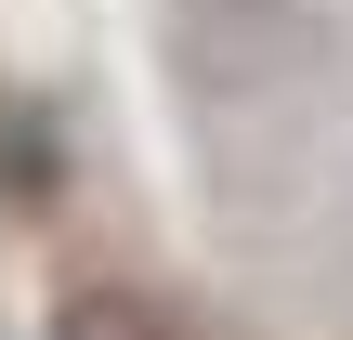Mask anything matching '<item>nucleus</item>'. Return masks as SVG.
<instances>
[{"mask_svg": "<svg viewBox=\"0 0 353 340\" xmlns=\"http://www.w3.org/2000/svg\"><path fill=\"white\" fill-rule=\"evenodd\" d=\"M65 340H144V328H131L118 301H79V314H65Z\"/></svg>", "mask_w": 353, "mask_h": 340, "instance_id": "obj_3", "label": "nucleus"}, {"mask_svg": "<svg viewBox=\"0 0 353 340\" xmlns=\"http://www.w3.org/2000/svg\"><path fill=\"white\" fill-rule=\"evenodd\" d=\"M0 197H26V210L52 197V131L39 118H0Z\"/></svg>", "mask_w": 353, "mask_h": 340, "instance_id": "obj_2", "label": "nucleus"}, {"mask_svg": "<svg viewBox=\"0 0 353 340\" xmlns=\"http://www.w3.org/2000/svg\"><path fill=\"white\" fill-rule=\"evenodd\" d=\"M170 66H183V105L210 118L223 92L236 105H275L327 66V13L314 0H183L170 13Z\"/></svg>", "mask_w": 353, "mask_h": 340, "instance_id": "obj_1", "label": "nucleus"}]
</instances>
